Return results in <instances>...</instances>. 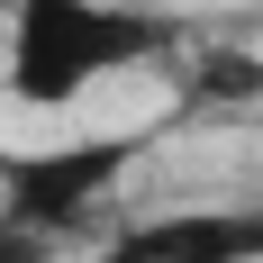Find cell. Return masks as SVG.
Listing matches in <instances>:
<instances>
[{"label":"cell","mask_w":263,"mask_h":263,"mask_svg":"<svg viewBox=\"0 0 263 263\" xmlns=\"http://www.w3.org/2000/svg\"><path fill=\"white\" fill-rule=\"evenodd\" d=\"M173 46V18L145 9V0H18L9 9V54H0V82L9 100L27 109H64L82 100L91 82L136 73L145 54Z\"/></svg>","instance_id":"1"},{"label":"cell","mask_w":263,"mask_h":263,"mask_svg":"<svg viewBox=\"0 0 263 263\" xmlns=\"http://www.w3.org/2000/svg\"><path fill=\"white\" fill-rule=\"evenodd\" d=\"M145 155L136 127H100V136H64V145H27V155H0V218H18L36 236H82L91 209L127 182V163Z\"/></svg>","instance_id":"2"},{"label":"cell","mask_w":263,"mask_h":263,"mask_svg":"<svg viewBox=\"0 0 263 263\" xmlns=\"http://www.w3.org/2000/svg\"><path fill=\"white\" fill-rule=\"evenodd\" d=\"M0 54H9V18H0Z\"/></svg>","instance_id":"5"},{"label":"cell","mask_w":263,"mask_h":263,"mask_svg":"<svg viewBox=\"0 0 263 263\" xmlns=\"http://www.w3.org/2000/svg\"><path fill=\"white\" fill-rule=\"evenodd\" d=\"M145 9H155V0H145Z\"/></svg>","instance_id":"6"},{"label":"cell","mask_w":263,"mask_h":263,"mask_svg":"<svg viewBox=\"0 0 263 263\" xmlns=\"http://www.w3.org/2000/svg\"><path fill=\"white\" fill-rule=\"evenodd\" d=\"M0 263H54V236L18 227V218H0Z\"/></svg>","instance_id":"4"},{"label":"cell","mask_w":263,"mask_h":263,"mask_svg":"<svg viewBox=\"0 0 263 263\" xmlns=\"http://www.w3.org/2000/svg\"><path fill=\"white\" fill-rule=\"evenodd\" d=\"M100 263H263V200L245 209H173L109 236Z\"/></svg>","instance_id":"3"}]
</instances>
